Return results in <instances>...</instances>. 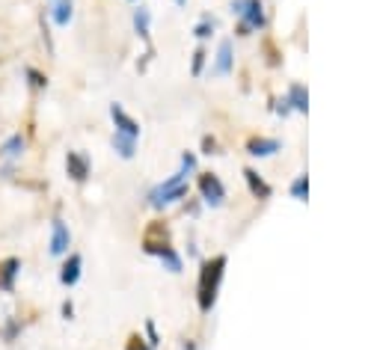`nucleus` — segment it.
<instances>
[{"label": "nucleus", "mask_w": 380, "mask_h": 350, "mask_svg": "<svg viewBox=\"0 0 380 350\" xmlns=\"http://www.w3.org/2000/svg\"><path fill=\"white\" fill-rule=\"evenodd\" d=\"M223 273H226V255H214L202 261V270H200V288H196V294H200V312L208 315L214 309L217 303V291H220V282H223Z\"/></svg>", "instance_id": "f257e3e1"}, {"label": "nucleus", "mask_w": 380, "mask_h": 350, "mask_svg": "<svg viewBox=\"0 0 380 350\" xmlns=\"http://www.w3.org/2000/svg\"><path fill=\"white\" fill-rule=\"evenodd\" d=\"M188 179H190V175H185V172L178 169L176 175H170V179H164L161 184H154L152 191H149V205L154 211H164V208L176 205V202H181V199L188 196V191H190Z\"/></svg>", "instance_id": "f03ea898"}, {"label": "nucleus", "mask_w": 380, "mask_h": 350, "mask_svg": "<svg viewBox=\"0 0 380 350\" xmlns=\"http://www.w3.org/2000/svg\"><path fill=\"white\" fill-rule=\"evenodd\" d=\"M232 16L238 18V36H250V30L264 27L262 0H232Z\"/></svg>", "instance_id": "7ed1b4c3"}, {"label": "nucleus", "mask_w": 380, "mask_h": 350, "mask_svg": "<svg viewBox=\"0 0 380 350\" xmlns=\"http://www.w3.org/2000/svg\"><path fill=\"white\" fill-rule=\"evenodd\" d=\"M143 253L146 255H154L164 265V270H170V273H181V267H185V261H181V255L176 253V246L170 241L143 238Z\"/></svg>", "instance_id": "20e7f679"}, {"label": "nucleus", "mask_w": 380, "mask_h": 350, "mask_svg": "<svg viewBox=\"0 0 380 350\" xmlns=\"http://www.w3.org/2000/svg\"><path fill=\"white\" fill-rule=\"evenodd\" d=\"M90 172H92V160H90L87 152H80V149L66 152V175H68V179H72L75 184L87 181Z\"/></svg>", "instance_id": "39448f33"}, {"label": "nucleus", "mask_w": 380, "mask_h": 350, "mask_svg": "<svg viewBox=\"0 0 380 350\" xmlns=\"http://www.w3.org/2000/svg\"><path fill=\"white\" fill-rule=\"evenodd\" d=\"M200 196H202L205 205L220 208L223 199H226V187H223V181L217 179L214 172H202L200 175Z\"/></svg>", "instance_id": "423d86ee"}, {"label": "nucleus", "mask_w": 380, "mask_h": 350, "mask_svg": "<svg viewBox=\"0 0 380 350\" xmlns=\"http://www.w3.org/2000/svg\"><path fill=\"white\" fill-rule=\"evenodd\" d=\"M110 119H114V125H116V134L140 140V131H143V128H140V122L122 104H110Z\"/></svg>", "instance_id": "0eeeda50"}, {"label": "nucleus", "mask_w": 380, "mask_h": 350, "mask_svg": "<svg viewBox=\"0 0 380 350\" xmlns=\"http://www.w3.org/2000/svg\"><path fill=\"white\" fill-rule=\"evenodd\" d=\"M83 276V258L80 253H66L63 265H60V285L63 288H75Z\"/></svg>", "instance_id": "6e6552de"}, {"label": "nucleus", "mask_w": 380, "mask_h": 350, "mask_svg": "<svg viewBox=\"0 0 380 350\" xmlns=\"http://www.w3.org/2000/svg\"><path fill=\"white\" fill-rule=\"evenodd\" d=\"M68 246H72V231H68V226L60 220H54L51 223V241H48V253L51 255H57V258H63L66 253H68Z\"/></svg>", "instance_id": "1a4fd4ad"}, {"label": "nucleus", "mask_w": 380, "mask_h": 350, "mask_svg": "<svg viewBox=\"0 0 380 350\" xmlns=\"http://www.w3.org/2000/svg\"><path fill=\"white\" fill-rule=\"evenodd\" d=\"M18 276H21V258L6 255L0 261V294H12L18 285Z\"/></svg>", "instance_id": "9d476101"}, {"label": "nucleus", "mask_w": 380, "mask_h": 350, "mask_svg": "<svg viewBox=\"0 0 380 350\" xmlns=\"http://www.w3.org/2000/svg\"><path fill=\"white\" fill-rule=\"evenodd\" d=\"M27 152V137L24 134H9L4 143H0V164H18Z\"/></svg>", "instance_id": "9b49d317"}, {"label": "nucleus", "mask_w": 380, "mask_h": 350, "mask_svg": "<svg viewBox=\"0 0 380 350\" xmlns=\"http://www.w3.org/2000/svg\"><path fill=\"white\" fill-rule=\"evenodd\" d=\"M232 68H235L232 42H229V39H223V42H220V48H217V56H214V66H211V75L226 78V75H232Z\"/></svg>", "instance_id": "f8f14e48"}, {"label": "nucleus", "mask_w": 380, "mask_h": 350, "mask_svg": "<svg viewBox=\"0 0 380 350\" xmlns=\"http://www.w3.org/2000/svg\"><path fill=\"white\" fill-rule=\"evenodd\" d=\"M75 18V0H54V6L48 12V21H54L57 27H68Z\"/></svg>", "instance_id": "ddd939ff"}, {"label": "nucleus", "mask_w": 380, "mask_h": 350, "mask_svg": "<svg viewBox=\"0 0 380 350\" xmlns=\"http://www.w3.org/2000/svg\"><path fill=\"white\" fill-rule=\"evenodd\" d=\"M283 145H279V140H271V137H252L250 143H247V152L252 155V157H271V155H276Z\"/></svg>", "instance_id": "4468645a"}, {"label": "nucleus", "mask_w": 380, "mask_h": 350, "mask_svg": "<svg viewBox=\"0 0 380 350\" xmlns=\"http://www.w3.org/2000/svg\"><path fill=\"white\" fill-rule=\"evenodd\" d=\"M244 179H247L250 193L256 196V199H271V193H274V191H271V184H267L256 169H250V167H247V169H244Z\"/></svg>", "instance_id": "2eb2a0df"}, {"label": "nucleus", "mask_w": 380, "mask_h": 350, "mask_svg": "<svg viewBox=\"0 0 380 350\" xmlns=\"http://www.w3.org/2000/svg\"><path fill=\"white\" fill-rule=\"evenodd\" d=\"M134 30H137V36L143 39V42L152 39V12H149V6H143V4L134 9Z\"/></svg>", "instance_id": "dca6fc26"}, {"label": "nucleus", "mask_w": 380, "mask_h": 350, "mask_svg": "<svg viewBox=\"0 0 380 350\" xmlns=\"http://www.w3.org/2000/svg\"><path fill=\"white\" fill-rule=\"evenodd\" d=\"M286 101H288V107H291V110L306 113V107H309V92H306V86H303V83H291Z\"/></svg>", "instance_id": "f3484780"}, {"label": "nucleus", "mask_w": 380, "mask_h": 350, "mask_svg": "<svg viewBox=\"0 0 380 350\" xmlns=\"http://www.w3.org/2000/svg\"><path fill=\"white\" fill-rule=\"evenodd\" d=\"M21 332H24V320H21V318H6L4 327H0V342L12 344V342L21 339Z\"/></svg>", "instance_id": "a211bd4d"}, {"label": "nucleus", "mask_w": 380, "mask_h": 350, "mask_svg": "<svg viewBox=\"0 0 380 350\" xmlns=\"http://www.w3.org/2000/svg\"><path fill=\"white\" fill-rule=\"evenodd\" d=\"M24 80L30 86V92H45L48 90V75L39 71L36 66H24Z\"/></svg>", "instance_id": "6ab92c4d"}, {"label": "nucleus", "mask_w": 380, "mask_h": 350, "mask_svg": "<svg viewBox=\"0 0 380 350\" xmlns=\"http://www.w3.org/2000/svg\"><path fill=\"white\" fill-rule=\"evenodd\" d=\"M114 149H116V155L119 157H125V160H131L134 157V152H137V140H131V137H122V134H114Z\"/></svg>", "instance_id": "aec40b11"}, {"label": "nucleus", "mask_w": 380, "mask_h": 350, "mask_svg": "<svg viewBox=\"0 0 380 350\" xmlns=\"http://www.w3.org/2000/svg\"><path fill=\"white\" fill-rule=\"evenodd\" d=\"M214 30H217V18H211V16H202V21L193 27V36H196V39H208V36L214 33Z\"/></svg>", "instance_id": "412c9836"}, {"label": "nucleus", "mask_w": 380, "mask_h": 350, "mask_svg": "<svg viewBox=\"0 0 380 350\" xmlns=\"http://www.w3.org/2000/svg\"><path fill=\"white\" fill-rule=\"evenodd\" d=\"M291 196L298 199V202H306V196H309V179H306V175H298V179H294Z\"/></svg>", "instance_id": "4be33fe9"}, {"label": "nucleus", "mask_w": 380, "mask_h": 350, "mask_svg": "<svg viewBox=\"0 0 380 350\" xmlns=\"http://www.w3.org/2000/svg\"><path fill=\"white\" fill-rule=\"evenodd\" d=\"M39 30H42V42H45V48L48 54H54L57 48H54V33H51V21L45 16H39Z\"/></svg>", "instance_id": "5701e85b"}, {"label": "nucleus", "mask_w": 380, "mask_h": 350, "mask_svg": "<svg viewBox=\"0 0 380 350\" xmlns=\"http://www.w3.org/2000/svg\"><path fill=\"white\" fill-rule=\"evenodd\" d=\"M205 56H208V54H205V48H196V51H193V63H190V75H193V78H200V75H202Z\"/></svg>", "instance_id": "b1692460"}, {"label": "nucleus", "mask_w": 380, "mask_h": 350, "mask_svg": "<svg viewBox=\"0 0 380 350\" xmlns=\"http://www.w3.org/2000/svg\"><path fill=\"white\" fill-rule=\"evenodd\" d=\"M125 350H154V347L143 339V335H137V332H134L131 339H128V344H125Z\"/></svg>", "instance_id": "393cba45"}, {"label": "nucleus", "mask_w": 380, "mask_h": 350, "mask_svg": "<svg viewBox=\"0 0 380 350\" xmlns=\"http://www.w3.org/2000/svg\"><path fill=\"white\" fill-rule=\"evenodd\" d=\"M193 169H196V155L193 152H185V155H181V172L190 175Z\"/></svg>", "instance_id": "a878e982"}, {"label": "nucleus", "mask_w": 380, "mask_h": 350, "mask_svg": "<svg viewBox=\"0 0 380 350\" xmlns=\"http://www.w3.org/2000/svg\"><path fill=\"white\" fill-rule=\"evenodd\" d=\"M202 155H217V140L214 137H202Z\"/></svg>", "instance_id": "bb28decb"}, {"label": "nucleus", "mask_w": 380, "mask_h": 350, "mask_svg": "<svg viewBox=\"0 0 380 350\" xmlns=\"http://www.w3.org/2000/svg\"><path fill=\"white\" fill-rule=\"evenodd\" d=\"M146 332H149V344H152V347H158V342H161V339H158V330H154L152 320L146 324Z\"/></svg>", "instance_id": "cd10ccee"}, {"label": "nucleus", "mask_w": 380, "mask_h": 350, "mask_svg": "<svg viewBox=\"0 0 380 350\" xmlns=\"http://www.w3.org/2000/svg\"><path fill=\"white\" fill-rule=\"evenodd\" d=\"M63 318H66V320H72V318H75V306H72V300H66V303H63Z\"/></svg>", "instance_id": "c85d7f7f"}, {"label": "nucleus", "mask_w": 380, "mask_h": 350, "mask_svg": "<svg viewBox=\"0 0 380 350\" xmlns=\"http://www.w3.org/2000/svg\"><path fill=\"white\" fill-rule=\"evenodd\" d=\"M176 4H178V6H185V4H188V0H176Z\"/></svg>", "instance_id": "c756f323"}]
</instances>
